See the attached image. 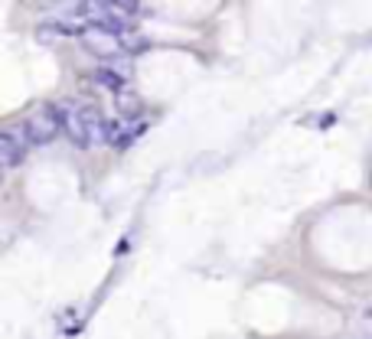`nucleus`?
Instances as JSON below:
<instances>
[{
  "label": "nucleus",
  "mask_w": 372,
  "mask_h": 339,
  "mask_svg": "<svg viewBox=\"0 0 372 339\" xmlns=\"http://www.w3.org/2000/svg\"><path fill=\"white\" fill-rule=\"evenodd\" d=\"M66 131L76 147H92V144L108 141V124H105V118L98 114V108H92V104L72 108V111L66 114Z\"/></svg>",
  "instance_id": "f257e3e1"
},
{
  "label": "nucleus",
  "mask_w": 372,
  "mask_h": 339,
  "mask_svg": "<svg viewBox=\"0 0 372 339\" xmlns=\"http://www.w3.org/2000/svg\"><path fill=\"white\" fill-rule=\"evenodd\" d=\"M59 127H62V114L53 104H39L36 111L27 118V124H23L29 144H49L59 134Z\"/></svg>",
  "instance_id": "f03ea898"
},
{
  "label": "nucleus",
  "mask_w": 372,
  "mask_h": 339,
  "mask_svg": "<svg viewBox=\"0 0 372 339\" xmlns=\"http://www.w3.org/2000/svg\"><path fill=\"white\" fill-rule=\"evenodd\" d=\"M82 43H85L95 56H115V53H121L124 43L115 36V33H108V29L102 27H88L85 33H82Z\"/></svg>",
  "instance_id": "7ed1b4c3"
},
{
  "label": "nucleus",
  "mask_w": 372,
  "mask_h": 339,
  "mask_svg": "<svg viewBox=\"0 0 372 339\" xmlns=\"http://www.w3.org/2000/svg\"><path fill=\"white\" fill-rule=\"evenodd\" d=\"M20 160H23V141L13 131H4L0 134V163L7 170H13L20 167Z\"/></svg>",
  "instance_id": "20e7f679"
},
{
  "label": "nucleus",
  "mask_w": 372,
  "mask_h": 339,
  "mask_svg": "<svg viewBox=\"0 0 372 339\" xmlns=\"http://www.w3.org/2000/svg\"><path fill=\"white\" fill-rule=\"evenodd\" d=\"M118 111H121L124 118H137V114H141V98H137V95L121 92V95H118Z\"/></svg>",
  "instance_id": "39448f33"
},
{
  "label": "nucleus",
  "mask_w": 372,
  "mask_h": 339,
  "mask_svg": "<svg viewBox=\"0 0 372 339\" xmlns=\"http://www.w3.org/2000/svg\"><path fill=\"white\" fill-rule=\"evenodd\" d=\"M69 29L62 27V23H43V27L36 29V36H39V43H53V39H59V36H66Z\"/></svg>",
  "instance_id": "423d86ee"
},
{
  "label": "nucleus",
  "mask_w": 372,
  "mask_h": 339,
  "mask_svg": "<svg viewBox=\"0 0 372 339\" xmlns=\"http://www.w3.org/2000/svg\"><path fill=\"white\" fill-rule=\"evenodd\" d=\"M95 78H98V82H102V85H111V88H115L118 95L124 92V82H121V78H118V76H111V72H105V69H102V72H98Z\"/></svg>",
  "instance_id": "0eeeda50"
}]
</instances>
